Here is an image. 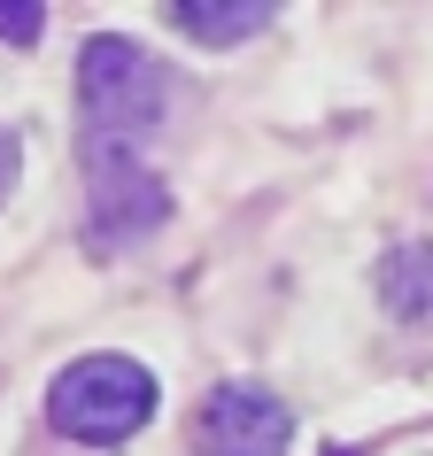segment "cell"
I'll return each mask as SVG.
<instances>
[{
	"label": "cell",
	"instance_id": "obj_1",
	"mask_svg": "<svg viewBox=\"0 0 433 456\" xmlns=\"http://www.w3.org/2000/svg\"><path fill=\"white\" fill-rule=\"evenodd\" d=\"M170 109V70L140 39H117L101 31L78 47V117H86V140L101 147H132L140 132H155Z\"/></svg>",
	"mask_w": 433,
	"mask_h": 456
},
{
	"label": "cell",
	"instance_id": "obj_2",
	"mask_svg": "<svg viewBox=\"0 0 433 456\" xmlns=\"http://www.w3.org/2000/svg\"><path fill=\"white\" fill-rule=\"evenodd\" d=\"M47 418H54V433H70L86 449H117V441H132L155 418V371L140 356H109V348L78 356L54 371Z\"/></svg>",
	"mask_w": 433,
	"mask_h": 456
},
{
	"label": "cell",
	"instance_id": "obj_3",
	"mask_svg": "<svg viewBox=\"0 0 433 456\" xmlns=\"http://www.w3.org/2000/svg\"><path fill=\"white\" fill-rule=\"evenodd\" d=\"M86 186H94V240H101V248L147 240V232L170 216V186L140 163V147H101V140H86Z\"/></svg>",
	"mask_w": 433,
	"mask_h": 456
},
{
	"label": "cell",
	"instance_id": "obj_4",
	"mask_svg": "<svg viewBox=\"0 0 433 456\" xmlns=\"http://www.w3.org/2000/svg\"><path fill=\"white\" fill-rule=\"evenodd\" d=\"M287 433H294V418L271 387L225 379V387H209V403L193 418V449L201 456H287Z\"/></svg>",
	"mask_w": 433,
	"mask_h": 456
},
{
	"label": "cell",
	"instance_id": "obj_5",
	"mask_svg": "<svg viewBox=\"0 0 433 456\" xmlns=\"http://www.w3.org/2000/svg\"><path fill=\"white\" fill-rule=\"evenodd\" d=\"M271 16H279L271 0H178V8H170V24L186 31V39H201V47H233V39H256Z\"/></svg>",
	"mask_w": 433,
	"mask_h": 456
},
{
	"label": "cell",
	"instance_id": "obj_6",
	"mask_svg": "<svg viewBox=\"0 0 433 456\" xmlns=\"http://www.w3.org/2000/svg\"><path fill=\"white\" fill-rule=\"evenodd\" d=\"M380 302L403 325H433V240H410L380 264Z\"/></svg>",
	"mask_w": 433,
	"mask_h": 456
},
{
	"label": "cell",
	"instance_id": "obj_7",
	"mask_svg": "<svg viewBox=\"0 0 433 456\" xmlns=\"http://www.w3.org/2000/svg\"><path fill=\"white\" fill-rule=\"evenodd\" d=\"M39 31H47V8L39 0H0V39L8 47H31Z\"/></svg>",
	"mask_w": 433,
	"mask_h": 456
},
{
	"label": "cell",
	"instance_id": "obj_8",
	"mask_svg": "<svg viewBox=\"0 0 433 456\" xmlns=\"http://www.w3.org/2000/svg\"><path fill=\"white\" fill-rule=\"evenodd\" d=\"M16 170H24V147H16V132L0 124V201L16 193Z\"/></svg>",
	"mask_w": 433,
	"mask_h": 456
},
{
	"label": "cell",
	"instance_id": "obj_9",
	"mask_svg": "<svg viewBox=\"0 0 433 456\" xmlns=\"http://www.w3.org/2000/svg\"><path fill=\"white\" fill-rule=\"evenodd\" d=\"M333 456H356V449H333Z\"/></svg>",
	"mask_w": 433,
	"mask_h": 456
}]
</instances>
